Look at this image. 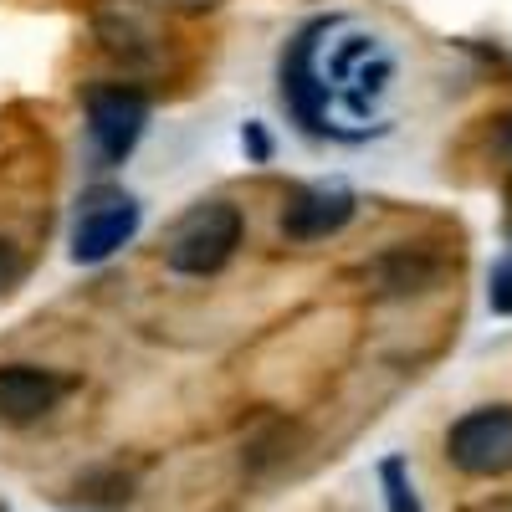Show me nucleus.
<instances>
[{
	"label": "nucleus",
	"mask_w": 512,
	"mask_h": 512,
	"mask_svg": "<svg viewBox=\"0 0 512 512\" xmlns=\"http://www.w3.org/2000/svg\"><path fill=\"white\" fill-rule=\"evenodd\" d=\"M277 82L303 134L333 144H364L395 123L400 57L369 21L318 16L287 41Z\"/></svg>",
	"instance_id": "nucleus-1"
},
{
	"label": "nucleus",
	"mask_w": 512,
	"mask_h": 512,
	"mask_svg": "<svg viewBox=\"0 0 512 512\" xmlns=\"http://www.w3.org/2000/svg\"><path fill=\"white\" fill-rule=\"evenodd\" d=\"M241 231H246V221H241V210L231 200H200L169 226L164 267L180 272V277H216L236 256Z\"/></svg>",
	"instance_id": "nucleus-2"
},
{
	"label": "nucleus",
	"mask_w": 512,
	"mask_h": 512,
	"mask_svg": "<svg viewBox=\"0 0 512 512\" xmlns=\"http://www.w3.org/2000/svg\"><path fill=\"white\" fill-rule=\"evenodd\" d=\"M139 221L144 210L128 190H113V185H93L88 195L77 200V221H72V262L82 267H98L118 246H128L139 236Z\"/></svg>",
	"instance_id": "nucleus-3"
},
{
	"label": "nucleus",
	"mask_w": 512,
	"mask_h": 512,
	"mask_svg": "<svg viewBox=\"0 0 512 512\" xmlns=\"http://www.w3.org/2000/svg\"><path fill=\"white\" fill-rule=\"evenodd\" d=\"M446 461L466 477H512V405H477L451 420Z\"/></svg>",
	"instance_id": "nucleus-4"
},
{
	"label": "nucleus",
	"mask_w": 512,
	"mask_h": 512,
	"mask_svg": "<svg viewBox=\"0 0 512 512\" xmlns=\"http://www.w3.org/2000/svg\"><path fill=\"white\" fill-rule=\"evenodd\" d=\"M88 134L98 144V154L108 164H123L134 154V144L144 139V123H149V98L128 82H98L88 88Z\"/></svg>",
	"instance_id": "nucleus-5"
},
{
	"label": "nucleus",
	"mask_w": 512,
	"mask_h": 512,
	"mask_svg": "<svg viewBox=\"0 0 512 512\" xmlns=\"http://www.w3.org/2000/svg\"><path fill=\"white\" fill-rule=\"evenodd\" d=\"M354 190L344 185H303L287 195L282 210V236L287 241H328L354 221Z\"/></svg>",
	"instance_id": "nucleus-6"
},
{
	"label": "nucleus",
	"mask_w": 512,
	"mask_h": 512,
	"mask_svg": "<svg viewBox=\"0 0 512 512\" xmlns=\"http://www.w3.org/2000/svg\"><path fill=\"white\" fill-rule=\"evenodd\" d=\"M72 390V379L52 374V369H36V364H6L0 369V420L26 425L41 420L62 405V395Z\"/></svg>",
	"instance_id": "nucleus-7"
},
{
	"label": "nucleus",
	"mask_w": 512,
	"mask_h": 512,
	"mask_svg": "<svg viewBox=\"0 0 512 512\" xmlns=\"http://www.w3.org/2000/svg\"><path fill=\"white\" fill-rule=\"evenodd\" d=\"M441 267L436 262H425V256H415V251H390V256H379L374 262V282H379V292H415V287H425Z\"/></svg>",
	"instance_id": "nucleus-8"
},
{
	"label": "nucleus",
	"mask_w": 512,
	"mask_h": 512,
	"mask_svg": "<svg viewBox=\"0 0 512 512\" xmlns=\"http://www.w3.org/2000/svg\"><path fill=\"white\" fill-rule=\"evenodd\" d=\"M379 487H384V507H390V512H425L420 497H415L405 456H384L379 461Z\"/></svg>",
	"instance_id": "nucleus-9"
},
{
	"label": "nucleus",
	"mask_w": 512,
	"mask_h": 512,
	"mask_svg": "<svg viewBox=\"0 0 512 512\" xmlns=\"http://www.w3.org/2000/svg\"><path fill=\"white\" fill-rule=\"evenodd\" d=\"M487 308L512 318V256H502V262L492 267V277H487Z\"/></svg>",
	"instance_id": "nucleus-10"
},
{
	"label": "nucleus",
	"mask_w": 512,
	"mask_h": 512,
	"mask_svg": "<svg viewBox=\"0 0 512 512\" xmlns=\"http://www.w3.org/2000/svg\"><path fill=\"white\" fill-rule=\"evenodd\" d=\"M21 272H26L21 251H16L6 236H0V292H6V287H16V282H21Z\"/></svg>",
	"instance_id": "nucleus-11"
},
{
	"label": "nucleus",
	"mask_w": 512,
	"mask_h": 512,
	"mask_svg": "<svg viewBox=\"0 0 512 512\" xmlns=\"http://www.w3.org/2000/svg\"><path fill=\"white\" fill-rule=\"evenodd\" d=\"M492 149H497V154H502V159L512 164V113H507V118H497V134H492Z\"/></svg>",
	"instance_id": "nucleus-12"
},
{
	"label": "nucleus",
	"mask_w": 512,
	"mask_h": 512,
	"mask_svg": "<svg viewBox=\"0 0 512 512\" xmlns=\"http://www.w3.org/2000/svg\"><path fill=\"white\" fill-rule=\"evenodd\" d=\"M472 512H512V497H497V502H477Z\"/></svg>",
	"instance_id": "nucleus-13"
},
{
	"label": "nucleus",
	"mask_w": 512,
	"mask_h": 512,
	"mask_svg": "<svg viewBox=\"0 0 512 512\" xmlns=\"http://www.w3.org/2000/svg\"><path fill=\"white\" fill-rule=\"evenodd\" d=\"M0 512H6V507H0Z\"/></svg>",
	"instance_id": "nucleus-14"
}]
</instances>
